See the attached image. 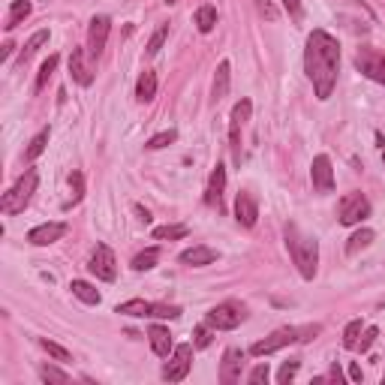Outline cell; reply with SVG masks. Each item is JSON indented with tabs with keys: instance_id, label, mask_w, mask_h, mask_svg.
Masks as SVG:
<instances>
[{
	"instance_id": "3",
	"label": "cell",
	"mask_w": 385,
	"mask_h": 385,
	"mask_svg": "<svg viewBox=\"0 0 385 385\" xmlns=\"http://www.w3.org/2000/svg\"><path fill=\"white\" fill-rule=\"evenodd\" d=\"M319 331H322V325H319V322H313V325H286V329H277V331L268 334V337H262V340L253 343L250 355L265 358V355H271V352H280L286 346H292V343L313 340Z\"/></svg>"
},
{
	"instance_id": "16",
	"label": "cell",
	"mask_w": 385,
	"mask_h": 385,
	"mask_svg": "<svg viewBox=\"0 0 385 385\" xmlns=\"http://www.w3.org/2000/svg\"><path fill=\"white\" fill-rule=\"evenodd\" d=\"M67 232H70L67 223H43V226H34V229H30V232H28V241L34 244V247H48V244L61 241Z\"/></svg>"
},
{
	"instance_id": "6",
	"label": "cell",
	"mask_w": 385,
	"mask_h": 385,
	"mask_svg": "<svg viewBox=\"0 0 385 385\" xmlns=\"http://www.w3.org/2000/svg\"><path fill=\"white\" fill-rule=\"evenodd\" d=\"M193 349H196L193 343H181V346L171 349L169 362H166V367H163V379L166 382H184L187 373H190V367H193Z\"/></svg>"
},
{
	"instance_id": "13",
	"label": "cell",
	"mask_w": 385,
	"mask_h": 385,
	"mask_svg": "<svg viewBox=\"0 0 385 385\" xmlns=\"http://www.w3.org/2000/svg\"><path fill=\"white\" fill-rule=\"evenodd\" d=\"M94 57L87 54V48H72L70 54V76L72 81H79L81 87H87L94 81Z\"/></svg>"
},
{
	"instance_id": "8",
	"label": "cell",
	"mask_w": 385,
	"mask_h": 385,
	"mask_svg": "<svg viewBox=\"0 0 385 385\" xmlns=\"http://www.w3.org/2000/svg\"><path fill=\"white\" fill-rule=\"evenodd\" d=\"M250 114H253V103L247 96H241L232 105V114H229V142H232V157L238 166H241V127L250 121Z\"/></svg>"
},
{
	"instance_id": "14",
	"label": "cell",
	"mask_w": 385,
	"mask_h": 385,
	"mask_svg": "<svg viewBox=\"0 0 385 385\" xmlns=\"http://www.w3.org/2000/svg\"><path fill=\"white\" fill-rule=\"evenodd\" d=\"M244 349L238 346H229L223 352V362H220V382L223 385H235L241 382V371H244Z\"/></svg>"
},
{
	"instance_id": "17",
	"label": "cell",
	"mask_w": 385,
	"mask_h": 385,
	"mask_svg": "<svg viewBox=\"0 0 385 385\" xmlns=\"http://www.w3.org/2000/svg\"><path fill=\"white\" fill-rule=\"evenodd\" d=\"M223 190H226V166L217 163L211 178H208V187H205V202H208L211 208L223 211Z\"/></svg>"
},
{
	"instance_id": "4",
	"label": "cell",
	"mask_w": 385,
	"mask_h": 385,
	"mask_svg": "<svg viewBox=\"0 0 385 385\" xmlns=\"http://www.w3.org/2000/svg\"><path fill=\"white\" fill-rule=\"evenodd\" d=\"M37 184H39V171L37 169H28L19 178V181L12 184V190L3 193V199H0V211H3V214H10V217L21 214V211L30 205V199H34Z\"/></svg>"
},
{
	"instance_id": "21",
	"label": "cell",
	"mask_w": 385,
	"mask_h": 385,
	"mask_svg": "<svg viewBox=\"0 0 385 385\" xmlns=\"http://www.w3.org/2000/svg\"><path fill=\"white\" fill-rule=\"evenodd\" d=\"M34 12V6H30V0H12V6H10V12H6V21H3V28H6V34H12L19 24L28 19V15Z\"/></svg>"
},
{
	"instance_id": "33",
	"label": "cell",
	"mask_w": 385,
	"mask_h": 385,
	"mask_svg": "<svg viewBox=\"0 0 385 385\" xmlns=\"http://www.w3.org/2000/svg\"><path fill=\"white\" fill-rule=\"evenodd\" d=\"M178 138V129H163V133H157V136H151L147 138V151H160V147H169L171 142Z\"/></svg>"
},
{
	"instance_id": "2",
	"label": "cell",
	"mask_w": 385,
	"mask_h": 385,
	"mask_svg": "<svg viewBox=\"0 0 385 385\" xmlns=\"http://www.w3.org/2000/svg\"><path fill=\"white\" fill-rule=\"evenodd\" d=\"M283 238H286V250H289L298 274L304 277V280H313L316 271H319V241L313 238V235L301 232L295 223L283 226Z\"/></svg>"
},
{
	"instance_id": "50",
	"label": "cell",
	"mask_w": 385,
	"mask_h": 385,
	"mask_svg": "<svg viewBox=\"0 0 385 385\" xmlns=\"http://www.w3.org/2000/svg\"><path fill=\"white\" fill-rule=\"evenodd\" d=\"M166 3H178V0H166Z\"/></svg>"
},
{
	"instance_id": "47",
	"label": "cell",
	"mask_w": 385,
	"mask_h": 385,
	"mask_svg": "<svg viewBox=\"0 0 385 385\" xmlns=\"http://www.w3.org/2000/svg\"><path fill=\"white\" fill-rule=\"evenodd\" d=\"M329 379H337V382L343 379V373H340V367H337V364H334V367H331V373H329Z\"/></svg>"
},
{
	"instance_id": "23",
	"label": "cell",
	"mask_w": 385,
	"mask_h": 385,
	"mask_svg": "<svg viewBox=\"0 0 385 385\" xmlns=\"http://www.w3.org/2000/svg\"><path fill=\"white\" fill-rule=\"evenodd\" d=\"M114 313H121V316H136V319H145V316H151V301H145V298L124 301V304H118V307H114Z\"/></svg>"
},
{
	"instance_id": "35",
	"label": "cell",
	"mask_w": 385,
	"mask_h": 385,
	"mask_svg": "<svg viewBox=\"0 0 385 385\" xmlns=\"http://www.w3.org/2000/svg\"><path fill=\"white\" fill-rule=\"evenodd\" d=\"M166 39H169V24H160V28L151 34V39H147V54H160V48L166 45Z\"/></svg>"
},
{
	"instance_id": "40",
	"label": "cell",
	"mask_w": 385,
	"mask_h": 385,
	"mask_svg": "<svg viewBox=\"0 0 385 385\" xmlns=\"http://www.w3.org/2000/svg\"><path fill=\"white\" fill-rule=\"evenodd\" d=\"M379 337V329H376V325H371V329H364L362 331V337H358V343H355V349H362V352H367L373 346V340Z\"/></svg>"
},
{
	"instance_id": "41",
	"label": "cell",
	"mask_w": 385,
	"mask_h": 385,
	"mask_svg": "<svg viewBox=\"0 0 385 385\" xmlns=\"http://www.w3.org/2000/svg\"><path fill=\"white\" fill-rule=\"evenodd\" d=\"M268 376H271V371H268V362H262V364H256L253 371L247 373V382H268Z\"/></svg>"
},
{
	"instance_id": "20",
	"label": "cell",
	"mask_w": 385,
	"mask_h": 385,
	"mask_svg": "<svg viewBox=\"0 0 385 385\" xmlns=\"http://www.w3.org/2000/svg\"><path fill=\"white\" fill-rule=\"evenodd\" d=\"M147 337H151V349L157 352L160 358H169L171 355L175 343H171V334H169L166 325H151V329H147Z\"/></svg>"
},
{
	"instance_id": "12",
	"label": "cell",
	"mask_w": 385,
	"mask_h": 385,
	"mask_svg": "<svg viewBox=\"0 0 385 385\" xmlns=\"http://www.w3.org/2000/svg\"><path fill=\"white\" fill-rule=\"evenodd\" d=\"M310 181H313L316 193H322V196L334 193V169H331L329 154H319V157H313V163H310Z\"/></svg>"
},
{
	"instance_id": "30",
	"label": "cell",
	"mask_w": 385,
	"mask_h": 385,
	"mask_svg": "<svg viewBox=\"0 0 385 385\" xmlns=\"http://www.w3.org/2000/svg\"><path fill=\"white\" fill-rule=\"evenodd\" d=\"M157 262H160V250H157V247H147V250H142V253H138V256L133 259V268H136V271H151Z\"/></svg>"
},
{
	"instance_id": "10",
	"label": "cell",
	"mask_w": 385,
	"mask_h": 385,
	"mask_svg": "<svg viewBox=\"0 0 385 385\" xmlns=\"http://www.w3.org/2000/svg\"><path fill=\"white\" fill-rule=\"evenodd\" d=\"M355 70L371 81H376V85H385V54L376 52V48H371V45L358 48L355 52Z\"/></svg>"
},
{
	"instance_id": "9",
	"label": "cell",
	"mask_w": 385,
	"mask_h": 385,
	"mask_svg": "<svg viewBox=\"0 0 385 385\" xmlns=\"http://www.w3.org/2000/svg\"><path fill=\"white\" fill-rule=\"evenodd\" d=\"M87 271L103 283H114V277H118V259H114L109 244H96V250L87 259Z\"/></svg>"
},
{
	"instance_id": "19",
	"label": "cell",
	"mask_w": 385,
	"mask_h": 385,
	"mask_svg": "<svg viewBox=\"0 0 385 385\" xmlns=\"http://www.w3.org/2000/svg\"><path fill=\"white\" fill-rule=\"evenodd\" d=\"M211 262H217V250L205 247V244H196V247L181 253V265H190V268H202V265H211Z\"/></svg>"
},
{
	"instance_id": "45",
	"label": "cell",
	"mask_w": 385,
	"mask_h": 385,
	"mask_svg": "<svg viewBox=\"0 0 385 385\" xmlns=\"http://www.w3.org/2000/svg\"><path fill=\"white\" fill-rule=\"evenodd\" d=\"M136 214H138V220H142V223H151V211L142 208V205H136Z\"/></svg>"
},
{
	"instance_id": "39",
	"label": "cell",
	"mask_w": 385,
	"mask_h": 385,
	"mask_svg": "<svg viewBox=\"0 0 385 385\" xmlns=\"http://www.w3.org/2000/svg\"><path fill=\"white\" fill-rule=\"evenodd\" d=\"M211 331H214V329H211L208 322H205V325H199V329L193 331V346H196V349H205V346H211Z\"/></svg>"
},
{
	"instance_id": "1",
	"label": "cell",
	"mask_w": 385,
	"mask_h": 385,
	"mask_svg": "<svg viewBox=\"0 0 385 385\" xmlns=\"http://www.w3.org/2000/svg\"><path fill=\"white\" fill-rule=\"evenodd\" d=\"M304 72L313 81L316 100H331L334 87H337V76H340V43L337 37H331L329 30H313L307 37V48H304Z\"/></svg>"
},
{
	"instance_id": "15",
	"label": "cell",
	"mask_w": 385,
	"mask_h": 385,
	"mask_svg": "<svg viewBox=\"0 0 385 385\" xmlns=\"http://www.w3.org/2000/svg\"><path fill=\"white\" fill-rule=\"evenodd\" d=\"M235 220H238V226L244 229H253L259 220V202L256 196H253L250 190H241L238 196H235Z\"/></svg>"
},
{
	"instance_id": "7",
	"label": "cell",
	"mask_w": 385,
	"mask_h": 385,
	"mask_svg": "<svg viewBox=\"0 0 385 385\" xmlns=\"http://www.w3.org/2000/svg\"><path fill=\"white\" fill-rule=\"evenodd\" d=\"M371 217V202H367L364 193H346L340 199V211H337V220L340 226H358L362 220Z\"/></svg>"
},
{
	"instance_id": "42",
	"label": "cell",
	"mask_w": 385,
	"mask_h": 385,
	"mask_svg": "<svg viewBox=\"0 0 385 385\" xmlns=\"http://www.w3.org/2000/svg\"><path fill=\"white\" fill-rule=\"evenodd\" d=\"M283 10L292 15V19H301V0H280Z\"/></svg>"
},
{
	"instance_id": "46",
	"label": "cell",
	"mask_w": 385,
	"mask_h": 385,
	"mask_svg": "<svg viewBox=\"0 0 385 385\" xmlns=\"http://www.w3.org/2000/svg\"><path fill=\"white\" fill-rule=\"evenodd\" d=\"M349 3L362 6V12H367V15H371V19H376V15H373V10H371V6H367V0H349Z\"/></svg>"
},
{
	"instance_id": "11",
	"label": "cell",
	"mask_w": 385,
	"mask_h": 385,
	"mask_svg": "<svg viewBox=\"0 0 385 385\" xmlns=\"http://www.w3.org/2000/svg\"><path fill=\"white\" fill-rule=\"evenodd\" d=\"M109 34H112V19L109 15H94L91 24H87V54L94 61H100V54L105 52V43H109Z\"/></svg>"
},
{
	"instance_id": "34",
	"label": "cell",
	"mask_w": 385,
	"mask_h": 385,
	"mask_svg": "<svg viewBox=\"0 0 385 385\" xmlns=\"http://www.w3.org/2000/svg\"><path fill=\"white\" fill-rule=\"evenodd\" d=\"M54 70H57V54H52L48 61L39 67V76H37V85H34V91H43V87L48 85V79L54 76Z\"/></svg>"
},
{
	"instance_id": "26",
	"label": "cell",
	"mask_w": 385,
	"mask_h": 385,
	"mask_svg": "<svg viewBox=\"0 0 385 385\" xmlns=\"http://www.w3.org/2000/svg\"><path fill=\"white\" fill-rule=\"evenodd\" d=\"M48 43V28H43V30H37L34 37L28 39V43H24V48L19 52V63H28L30 57H34L37 52H39V45H45Z\"/></svg>"
},
{
	"instance_id": "18",
	"label": "cell",
	"mask_w": 385,
	"mask_h": 385,
	"mask_svg": "<svg viewBox=\"0 0 385 385\" xmlns=\"http://www.w3.org/2000/svg\"><path fill=\"white\" fill-rule=\"evenodd\" d=\"M229 81H232V63L229 61H220L217 63V72H214V85H211V103H220L226 100L229 94Z\"/></svg>"
},
{
	"instance_id": "27",
	"label": "cell",
	"mask_w": 385,
	"mask_h": 385,
	"mask_svg": "<svg viewBox=\"0 0 385 385\" xmlns=\"http://www.w3.org/2000/svg\"><path fill=\"white\" fill-rule=\"evenodd\" d=\"M373 238H376L373 229H367V226H364V229H358V232H352V238H349V244H346V253H349V256H355L358 250L371 247Z\"/></svg>"
},
{
	"instance_id": "32",
	"label": "cell",
	"mask_w": 385,
	"mask_h": 385,
	"mask_svg": "<svg viewBox=\"0 0 385 385\" xmlns=\"http://www.w3.org/2000/svg\"><path fill=\"white\" fill-rule=\"evenodd\" d=\"M39 346H43L48 355L54 358V362H72V355H70V349H63L61 343H54V340H48V337H39Z\"/></svg>"
},
{
	"instance_id": "28",
	"label": "cell",
	"mask_w": 385,
	"mask_h": 385,
	"mask_svg": "<svg viewBox=\"0 0 385 385\" xmlns=\"http://www.w3.org/2000/svg\"><path fill=\"white\" fill-rule=\"evenodd\" d=\"M48 129H43V133H37L34 138H30V145H28V151H24V160L28 163H34V160H39L43 157V151H45V145H48Z\"/></svg>"
},
{
	"instance_id": "49",
	"label": "cell",
	"mask_w": 385,
	"mask_h": 385,
	"mask_svg": "<svg viewBox=\"0 0 385 385\" xmlns=\"http://www.w3.org/2000/svg\"><path fill=\"white\" fill-rule=\"evenodd\" d=\"M382 163H385V147H382Z\"/></svg>"
},
{
	"instance_id": "22",
	"label": "cell",
	"mask_w": 385,
	"mask_h": 385,
	"mask_svg": "<svg viewBox=\"0 0 385 385\" xmlns=\"http://www.w3.org/2000/svg\"><path fill=\"white\" fill-rule=\"evenodd\" d=\"M154 96H157V76H154L151 70H145L142 76L136 81V100L138 103H151Z\"/></svg>"
},
{
	"instance_id": "31",
	"label": "cell",
	"mask_w": 385,
	"mask_h": 385,
	"mask_svg": "<svg viewBox=\"0 0 385 385\" xmlns=\"http://www.w3.org/2000/svg\"><path fill=\"white\" fill-rule=\"evenodd\" d=\"M70 190H72V199L63 205V211H70L72 205H79L81 196H85V175H81V171H72L70 175Z\"/></svg>"
},
{
	"instance_id": "38",
	"label": "cell",
	"mask_w": 385,
	"mask_h": 385,
	"mask_svg": "<svg viewBox=\"0 0 385 385\" xmlns=\"http://www.w3.org/2000/svg\"><path fill=\"white\" fill-rule=\"evenodd\" d=\"M298 358H289V362H283V367L277 371V382L280 385H289L292 379H295V373H298Z\"/></svg>"
},
{
	"instance_id": "37",
	"label": "cell",
	"mask_w": 385,
	"mask_h": 385,
	"mask_svg": "<svg viewBox=\"0 0 385 385\" xmlns=\"http://www.w3.org/2000/svg\"><path fill=\"white\" fill-rule=\"evenodd\" d=\"M39 376H43L45 382H70V373L61 371V367H54V364H43L39 367Z\"/></svg>"
},
{
	"instance_id": "5",
	"label": "cell",
	"mask_w": 385,
	"mask_h": 385,
	"mask_svg": "<svg viewBox=\"0 0 385 385\" xmlns=\"http://www.w3.org/2000/svg\"><path fill=\"white\" fill-rule=\"evenodd\" d=\"M244 319H247V307H244L241 301H223V304L211 307L208 313H205V322L214 331H232V329H238Z\"/></svg>"
},
{
	"instance_id": "48",
	"label": "cell",
	"mask_w": 385,
	"mask_h": 385,
	"mask_svg": "<svg viewBox=\"0 0 385 385\" xmlns=\"http://www.w3.org/2000/svg\"><path fill=\"white\" fill-rule=\"evenodd\" d=\"M10 54H12V43H6V45H3V52H0V57H3V61H6V57H10Z\"/></svg>"
},
{
	"instance_id": "29",
	"label": "cell",
	"mask_w": 385,
	"mask_h": 385,
	"mask_svg": "<svg viewBox=\"0 0 385 385\" xmlns=\"http://www.w3.org/2000/svg\"><path fill=\"white\" fill-rule=\"evenodd\" d=\"M190 235V229H187L184 223H178V226H157L154 229V238L157 241H178V238H187Z\"/></svg>"
},
{
	"instance_id": "24",
	"label": "cell",
	"mask_w": 385,
	"mask_h": 385,
	"mask_svg": "<svg viewBox=\"0 0 385 385\" xmlns=\"http://www.w3.org/2000/svg\"><path fill=\"white\" fill-rule=\"evenodd\" d=\"M196 28H199V34H211V30L217 28V10L211 3H205V6H199L196 10Z\"/></svg>"
},
{
	"instance_id": "51",
	"label": "cell",
	"mask_w": 385,
	"mask_h": 385,
	"mask_svg": "<svg viewBox=\"0 0 385 385\" xmlns=\"http://www.w3.org/2000/svg\"><path fill=\"white\" fill-rule=\"evenodd\" d=\"M382 385H385V373H382Z\"/></svg>"
},
{
	"instance_id": "36",
	"label": "cell",
	"mask_w": 385,
	"mask_h": 385,
	"mask_svg": "<svg viewBox=\"0 0 385 385\" xmlns=\"http://www.w3.org/2000/svg\"><path fill=\"white\" fill-rule=\"evenodd\" d=\"M362 319H352V322L346 325V331H343V346L346 349H355V343H358V337H362Z\"/></svg>"
},
{
	"instance_id": "44",
	"label": "cell",
	"mask_w": 385,
	"mask_h": 385,
	"mask_svg": "<svg viewBox=\"0 0 385 385\" xmlns=\"http://www.w3.org/2000/svg\"><path fill=\"white\" fill-rule=\"evenodd\" d=\"M349 379H352V382H362V379H364V373H362V367H358L355 362H352V364H349Z\"/></svg>"
},
{
	"instance_id": "25",
	"label": "cell",
	"mask_w": 385,
	"mask_h": 385,
	"mask_svg": "<svg viewBox=\"0 0 385 385\" xmlns=\"http://www.w3.org/2000/svg\"><path fill=\"white\" fill-rule=\"evenodd\" d=\"M70 289H72V295H76L81 304H91V307H94V304H100V292H96L87 280H72V283H70Z\"/></svg>"
},
{
	"instance_id": "43",
	"label": "cell",
	"mask_w": 385,
	"mask_h": 385,
	"mask_svg": "<svg viewBox=\"0 0 385 385\" xmlns=\"http://www.w3.org/2000/svg\"><path fill=\"white\" fill-rule=\"evenodd\" d=\"M256 6H259V12L265 15V19H271V21L277 19V10H274L271 3H268V0H256Z\"/></svg>"
}]
</instances>
